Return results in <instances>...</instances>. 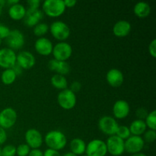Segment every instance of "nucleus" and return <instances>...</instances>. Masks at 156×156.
Masks as SVG:
<instances>
[{
    "label": "nucleus",
    "instance_id": "nucleus-1",
    "mask_svg": "<svg viewBox=\"0 0 156 156\" xmlns=\"http://www.w3.org/2000/svg\"><path fill=\"white\" fill-rule=\"evenodd\" d=\"M44 141L48 149L59 152L66 147L67 138L65 134L59 130H51L45 135Z\"/></svg>",
    "mask_w": 156,
    "mask_h": 156
},
{
    "label": "nucleus",
    "instance_id": "nucleus-2",
    "mask_svg": "<svg viewBox=\"0 0 156 156\" xmlns=\"http://www.w3.org/2000/svg\"><path fill=\"white\" fill-rule=\"evenodd\" d=\"M63 0H46L42 4V12L50 18H58L65 12Z\"/></svg>",
    "mask_w": 156,
    "mask_h": 156
},
{
    "label": "nucleus",
    "instance_id": "nucleus-3",
    "mask_svg": "<svg viewBox=\"0 0 156 156\" xmlns=\"http://www.w3.org/2000/svg\"><path fill=\"white\" fill-rule=\"evenodd\" d=\"M49 31L59 42H64L69 37L71 34V30L68 24L62 21H53L49 27Z\"/></svg>",
    "mask_w": 156,
    "mask_h": 156
},
{
    "label": "nucleus",
    "instance_id": "nucleus-4",
    "mask_svg": "<svg viewBox=\"0 0 156 156\" xmlns=\"http://www.w3.org/2000/svg\"><path fill=\"white\" fill-rule=\"evenodd\" d=\"M77 102L76 94L69 88L60 91L57 95V103L59 106L66 111L74 108Z\"/></svg>",
    "mask_w": 156,
    "mask_h": 156
},
{
    "label": "nucleus",
    "instance_id": "nucleus-5",
    "mask_svg": "<svg viewBox=\"0 0 156 156\" xmlns=\"http://www.w3.org/2000/svg\"><path fill=\"white\" fill-rule=\"evenodd\" d=\"M118 126L116 119L111 116H103L98 120L99 129L108 136L115 135Z\"/></svg>",
    "mask_w": 156,
    "mask_h": 156
},
{
    "label": "nucleus",
    "instance_id": "nucleus-6",
    "mask_svg": "<svg viewBox=\"0 0 156 156\" xmlns=\"http://www.w3.org/2000/svg\"><path fill=\"white\" fill-rule=\"evenodd\" d=\"M52 54L53 59L58 61L66 62L73 55V47L66 42H59L53 46Z\"/></svg>",
    "mask_w": 156,
    "mask_h": 156
},
{
    "label": "nucleus",
    "instance_id": "nucleus-7",
    "mask_svg": "<svg viewBox=\"0 0 156 156\" xmlns=\"http://www.w3.org/2000/svg\"><path fill=\"white\" fill-rule=\"evenodd\" d=\"M5 43L8 46V48L11 50H18L22 48L25 44V38L24 34L20 31L18 29L11 30L9 36L6 37Z\"/></svg>",
    "mask_w": 156,
    "mask_h": 156
},
{
    "label": "nucleus",
    "instance_id": "nucleus-8",
    "mask_svg": "<svg viewBox=\"0 0 156 156\" xmlns=\"http://www.w3.org/2000/svg\"><path fill=\"white\" fill-rule=\"evenodd\" d=\"M105 143L108 152L111 155L120 156L124 153V140H121L116 135L108 137Z\"/></svg>",
    "mask_w": 156,
    "mask_h": 156
},
{
    "label": "nucleus",
    "instance_id": "nucleus-9",
    "mask_svg": "<svg viewBox=\"0 0 156 156\" xmlns=\"http://www.w3.org/2000/svg\"><path fill=\"white\" fill-rule=\"evenodd\" d=\"M108 154L105 142L99 139L92 140L86 145L85 155L88 156H106Z\"/></svg>",
    "mask_w": 156,
    "mask_h": 156
},
{
    "label": "nucleus",
    "instance_id": "nucleus-10",
    "mask_svg": "<svg viewBox=\"0 0 156 156\" xmlns=\"http://www.w3.org/2000/svg\"><path fill=\"white\" fill-rule=\"evenodd\" d=\"M18 119V114L12 108H6L0 111V126L8 129L15 126Z\"/></svg>",
    "mask_w": 156,
    "mask_h": 156
},
{
    "label": "nucleus",
    "instance_id": "nucleus-11",
    "mask_svg": "<svg viewBox=\"0 0 156 156\" xmlns=\"http://www.w3.org/2000/svg\"><path fill=\"white\" fill-rule=\"evenodd\" d=\"M25 143L30 149H40L44 143V138L39 130L34 128H30L24 134Z\"/></svg>",
    "mask_w": 156,
    "mask_h": 156
},
{
    "label": "nucleus",
    "instance_id": "nucleus-12",
    "mask_svg": "<svg viewBox=\"0 0 156 156\" xmlns=\"http://www.w3.org/2000/svg\"><path fill=\"white\" fill-rule=\"evenodd\" d=\"M144 146L145 142L142 136L131 135L124 141L125 151L131 155L141 152V151L144 149Z\"/></svg>",
    "mask_w": 156,
    "mask_h": 156
},
{
    "label": "nucleus",
    "instance_id": "nucleus-13",
    "mask_svg": "<svg viewBox=\"0 0 156 156\" xmlns=\"http://www.w3.org/2000/svg\"><path fill=\"white\" fill-rule=\"evenodd\" d=\"M17 54L11 49H0V67L4 69H12L16 64Z\"/></svg>",
    "mask_w": 156,
    "mask_h": 156
},
{
    "label": "nucleus",
    "instance_id": "nucleus-14",
    "mask_svg": "<svg viewBox=\"0 0 156 156\" xmlns=\"http://www.w3.org/2000/svg\"><path fill=\"white\" fill-rule=\"evenodd\" d=\"M36 59L34 54L27 50H23L17 54L16 64L19 66L23 70L30 69L34 66Z\"/></svg>",
    "mask_w": 156,
    "mask_h": 156
},
{
    "label": "nucleus",
    "instance_id": "nucleus-15",
    "mask_svg": "<svg viewBox=\"0 0 156 156\" xmlns=\"http://www.w3.org/2000/svg\"><path fill=\"white\" fill-rule=\"evenodd\" d=\"M44 18V13L40 9H28L26 10L24 18V23L27 27H34L41 22Z\"/></svg>",
    "mask_w": 156,
    "mask_h": 156
},
{
    "label": "nucleus",
    "instance_id": "nucleus-16",
    "mask_svg": "<svg viewBox=\"0 0 156 156\" xmlns=\"http://www.w3.org/2000/svg\"><path fill=\"white\" fill-rule=\"evenodd\" d=\"M53 45L50 39L47 37H39L34 43V49L37 53L43 56H47L52 54Z\"/></svg>",
    "mask_w": 156,
    "mask_h": 156
},
{
    "label": "nucleus",
    "instance_id": "nucleus-17",
    "mask_svg": "<svg viewBox=\"0 0 156 156\" xmlns=\"http://www.w3.org/2000/svg\"><path fill=\"white\" fill-rule=\"evenodd\" d=\"M130 111L129 103L125 100H117L113 106V114L114 118L123 120L128 117Z\"/></svg>",
    "mask_w": 156,
    "mask_h": 156
},
{
    "label": "nucleus",
    "instance_id": "nucleus-18",
    "mask_svg": "<svg viewBox=\"0 0 156 156\" xmlns=\"http://www.w3.org/2000/svg\"><path fill=\"white\" fill-rule=\"evenodd\" d=\"M107 82L113 88H118L122 85L124 81L123 73L118 69H111L107 73Z\"/></svg>",
    "mask_w": 156,
    "mask_h": 156
},
{
    "label": "nucleus",
    "instance_id": "nucleus-19",
    "mask_svg": "<svg viewBox=\"0 0 156 156\" xmlns=\"http://www.w3.org/2000/svg\"><path fill=\"white\" fill-rule=\"evenodd\" d=\"M48 68L50 71L56 73V74L62 75L64 76L69 74L71 69L69 64L67 62L58 61L54 59H52L49 61Z\"/></svg>",
    "mask_w": 156,
    "mask_h": 156
},
{
    "label": "nucleus",
    "instance_id": "nucleus-20",
    "mask_svg": "<svg viewBox=\"0 0 156 156\" xmlns=\"http://www.w3.org/2000/svg\"><path fill=\"white\" fill-rule=\"evenodd\" d=\"M131 29L132 26L129 21L126 20H120L116 22L113 27V34L117 37H125L130 33Z\"/></svg>",
    "mask_w": 156,
    "mask_h": 156
},
{
    "label": "nucleus",
    "instance_id": "nucleus-21",
    "mask_svg": "<svg viewBox=\"0 0 156 156\" xmlns=\"http://www.w3.org/2000/svg\"><path fill=\"white\" fill-rule=\"evenodd\" d=\"M26 10L27 9H25V7L19 2L9 7V15L14 21H21L24 19Z\"/></svg>",
    "mask_w": 156,
    "mask_h": 156
},
{
    "label": "nucleus",
    "instance_id": "nucleus-22",
    "mask_svg": "<svg viewBox=\"0 0 156 156\" xmlns=\"http://www.w3.org/2000/svg\"><path fill=\"white\" fill-rule=\"evenodd\" d=\"M69 148L72 153L76 155H82L85 153L86 143L82 139L74 138L71 140L69 143Z\"/></svg>",
    "mask_w": 156,
    "mask_h": 156
},
{
    "label": "nucleus",
    "instance_id": "nucleus-23",
    "mask_svg": "<svg viewBox=\"0 0 156 156\" xmlns=\"http://www.w3.org/2000/svg\"><path fill=\"white\" fill-rule=\"evenodd\" d=\"M133 12L136 17L140 18H146L150 15L151 6L149 3L140 2L134 5Z\"/></svg>",
    "mask_w": 156,
    "mask_h": 156
},
{
    "label": "nucleus",
    "instance_id": "nucleus-24",
    "mask_svg": "<svg viewBox=\"0 0 156 156\" xmlns=\"http://www.w3.org/2000/svg\"><path fill=\"white\" fill-rule=\"evenodd\" d=\"M129 129L131 135L141 136L146 131L147 126H146L144 120L136 119L131 123L130 126H129Z\"/></svg>",
    "mask_w": 156,
    "mask_h": 156
},
{
    "label": "nucleus",
    "instance_id": "nucleus-25",
    "mask_svg": "<svg viewBox=\"0 0 156 156\" xmlns=\"http://www.w3.org/2000/svg\"><path fill=\"white\" fill-rule=\"evenodd\" d=\"M50 83L53 85V87H54L56 89L60 90V91L66 89L68 87V81H67L66 78L62 75H53L50 79Z\"/></svg>",
    "mask_w": 156,
    "mask_h": 156
},
{
    "label": "nucleus",
    "instance_id": "nucleus-26",
    "mask_svg": "<svg viewBox=\"0 0 156 156\" xmlns=\"http://www.w3.org/2000/svg\"><path fill=\"white\" fill-rule=\"evenodd\" d=\"M17 76L12 69H4L1 75V81L4 85H10L13 84L16 80Z\"/></svg>",
    "mask_w": 156,
    "mask_h": 156
},
{
    "label": "nucleus",
    "instance_id": "nucleus-27",
    "mask_svg": "<svg viewBox=\"0 0 156 156\" xmlns=\"http://www.w3.org/2000/svg\"><path fill=\"white\" fill-rule=\"evenodd\" d=\"M49 31V26L47 24L44 22H40L34 27L33 33L35 36L39 37H43L45 34H47Z\"/></svg>",
    "mask_w": 156,
    "mask_h": 156
},
{
    "label": "nucleus",
    "instance_id": "nucleus-28",
    "mask_svg": "<svg viewBox=\"0 0 156 156\" xmlns=\"http://www.w3.org/2000/svg\"><path fill=\"white\" fill-rule=\"evenodd\" d=\"M145 123H146L147 128L152 130H156V111L153 110L152 111L149 112L148 115L146 116L145 119Z\"/></svg>",
    "mask_w": 156,
    "mask_h": 156
},
{
    "label": "nucleus",
    "instance_id": "nucleus-29",
    "mask_svg": "<svg viewBox=\"0 0 156 156\" xmlns=\"http://www.w3.org/2000/svg\"><path fill=\"white\" fill-rule=\"evenodd\" d=\"M117 136H118L119 138H120L123 140H126L129 138L131 136L130 131H129V126H125V125H119L118 129H117V133L115 134Z\"/></svg>",
    "mask_w": 156,
    "mask_h": 156
},
{
    "label": "nucleus",
    "instance_id": "nucleus-30",
    "mask_svg": "<svg viewBox=\"0 0 156 156\" xmlns=\"http://www.w3.org/2000/svg\"><path fill=\"white\" fill-rule=\"evenodd\" d=\"M16 147L14 145H6L1 149V156H15Z\"/></svg>",
    "mask_w": 156,
    "mask_h": 156
},
{
    "label": "nucleus",
    "instance_id": "nucleus-31",
    "mask_svg": "<svg viewBox=\"0 0 156 156\" xmlns=\"http://www.w3.org/2000/svg\"><path fill=\"white\" fill-rule=\"evenodd\" d=\"M30 152V148L26 143H22L17 146L16 155L18 156H27Z\"/></svg>",
    "mask_w": 156,
    "mask_h": 156
},
{
    "label": "nucleus",
    "instance_id": "nucleus-32",
    "mask_svg": "<svg viewBox=\"0 0 156 156\" xmlns=\"http://www.w3.org/2000/svg\"><path fill=\"white\" fill-rule=\"evenodd\" d=\"M144 136H143V140H144L145 143H154L156 138V132L155 130H152V129H149V130H146L144 133Z\"/></svg>",
    "mask_w": 156,
    "mask_h": 156
},
{
    "label": "nucleus",
    "instance_id": "nucleus-33",
    "mask_svg": "<svg viewBox=\"0 0 156 156\" xmlns=\"http://www.w3.org/2000/svg\"><path fill=\"white\" fill-rule=\"evenodd\" d=\"M11 30L5 24H0V39H6L10 33Z\"/></svg>",
    "mask_w": 156,
    "mask_h": 156
},
{
    "label": "nucleus",
    "instance_id": "nucleus-34",
    "mask_svg": "<svg viewBox=\"0 0 156 156\" xmlns=\"http://www.w3.org/2000/svg\"><path fill=\"white\" fill-rule=\"evenodd\" d=\"M148 114H149V112H148L147 110L144 108H138V109L136 110V117H138V119L143 120H144V119H146Z\"/></svg>",
    "mask_w": 156,
    "mask_h": 156
},
{
    "label": "nucleus",
    "instance_id": "nucleus-35",
    "mask_svg": "<svg viewBox=\"0 0 156 156\" xmlns=\"http://www.w3.org/2000/svg\"><path fill=\"white\" fill-rule=\"evenodd\" d=\"M149 53L152 57H156V40L154 39L151 41L149 45Z\"/></svg>",
    "mask_w": 156,
    "mask_h": 156
},
{
    "label": "nucleus",
    "instance_id": "nucleus-36",
    "mask_svg": "<svg viewBox=\"0 0 156 156\" xmlns=\"http://www.w3.org/2000/svg\"><path fill=\"white\" fill-rule=\"evenodd\" d=\"M81 88H82V84L79 82L75 81V82H73V83L71 84V86H70L69 89L71 90L72 91H73L75 94H76V93L79 92V91H80Z\"/></svg>",
    "mask_w": 156,
    "mask_h": 156
},
{
    "label": "nucleus",
    "instance_id": "nucleus-37",
    "mask_svg": "<svg viewBox=\"0 0 156 156\" xmlns=\"http://www.w3.org/2000/svg\"><path fill=\"white\" fill-rule=\"evenodd\" d=\"M27 3L29 6V9H39L40 5H41V2L39 0H29L27 2Z\"/></svg>",
    "mask_w": 156,
    "mask_h": 156
},
{
    "label": "nucleus",
    "instance_id": "nucleus-38",
    "mask_svg": "<svg viewBox=\"0 0 156 156\" xmlns=\"http://www.w3.org/2000/svg\"><path fill=\"white\" fill-rule=\"evenodd\" d=\"M7 133H6L5 129L0 126V145L4 144L7 140Z\"/></svg>",
    "mask_w": 156,
    "mask_h": 156
},
{
    "label": "nucleus",
    "instance_id": "nucleus-39",
    "mask_svg": "<svg viewBox=\"0 0 156 156\" xmlns=\"http://www.w3.org/2000/svg\"><path fill=\"white\" fill-rule=\"evenodd\" d=\"M44 156H62L58 151L51 149H47L44 152Z\"/></svg>",
    "mask_w": 156,
    "mask_h": 156
},
{
    "label": "nucleus",
    "instance_id": "nucleus-40",
    "mask_svg": "<svg viewBox=\"0 0 156 156\" xmlns=\"http://www.w3.org/2000/svg\"><path fill=\"white\" fill-rule=\"evenodd\" d=\"M27 156H44V152L40 149H30V153Z\"/></svg>",
    "mask_w": 156,
    "mask_h": 156
},
{
    "label": "nucleus",
    "instance_id": "nucleus-41",
    "mask_svg": "<svg viewBox=\"0 0 156 156\" xmlns=\"http://www.w3.org/2000/svg\"><path fill=\"white\" fill-rule=\"evenodd\" d=\"M63 2L66 8H73L77 4V1L75 0H64Z\"/></svg>",
    "mask_w": 156,
    "mask_h": 156
},
{
    "label": "nucleus",
    "instance_id": "nucleus-42",
    "mask_svg": "<svg viewBox=\"0 0 156 156\" xmlns=\"http://www.w3.org/2000/svg\"><path fill=\"white\" fill-rule=\"evenodd\" d=\"M12 69H13V71L15 72V73L16 74V76H20V75L22 74V71L23 69L21 68V67L19 66L18 65H17V64H15V66H14L13 67H12Z\"/></svg>",
    "mask_w": 156,
    "mask_h": 156
},
{
    "label": "nucleus",
    "instance_id": "nucleus-43",
    "mask_svg": "<svg viewBox=\"0 0 156 156\" xmlns=\"http://www.w3.org/2000/svg\"><path fill=\"white\" fill-rule=\"evenodd\" d=\"M5 3L6 5H9V7H10V6L19 3V1H18V0H8V1H5Z\"/></svg>",
    "mask_w": 156,
    "mask_h": 156
},
{
    "label": "nucleus",
    "instance_id": "nucleus-44",
    "mask_svg": "<svg viewBox=\"0 0 156 156\" xmlns=\"http://www.w3.org/2000/svg\"><path fill=\"white\" fill-rule=\"evenodd\" d=\"M5 5H6L5 1H4V0H0V15H2V9L4 8V6Z\"/></svg>",
    "mask_w": 156,
    "mask_h": 156
},
{
    "label": "nucleus",
    "instance_id": "nucleus-45",
    "mask_svg": "<svg viewBox=\"0 0 156 156\" xmlns=\"http://www.w3.org/2000/svg\"><path fill=\"white\" fill-rule=\"evenodd\" d=\"M131 156H147V155H146V154L143 153V152H139V153L133 154V155H132Z\"/></svg>",
    "mask_w": 156,
    "mask_h": 156
},
{
    "label": "nucleus",
    "instance_id": "nucleus-46",
    "mask_svg": "<svg viewBox=\"0 0 156 156\" xmlns=\"http://www.w3.org/2000/svg\"><path fill=\"white\" fill-rule=\"evenodd\" d=\"M62 156H77V155H74V154L73 153H72V152H66V154H64Z\"/></svg>",
    "mask_w": 156,
    "mask_h": 156
},
{
    "label": "nucleus",
    "instance_id": "nucleus-47",
    "mask_svg": "<svg viewBox=\"0 0 156 156\" xmlns=\"http://www.w3.org/2000/svg\"><path fill=\"white\" fill-rule=\"evenodd\" d=\"M1 44H2V40L0 39V46H1Z\"/></svg>",
    "mask_w": 156,
    "mask_h": 156
},
{
    "label": "nucleus",
    "instance_id": "nucleus-48",
    "mask_svg": "<svg viewBox=\"0 0 156 156\" xmlns=\"http://www.w3.org/2000/svg\"><path fill=\"white\" fill-rule=\"evenodd\" d=\"M1 147H0V156H1Z\"/></svg>",
    "mask_w": 156,
    "mask_h": 156
},
{
    "label": "nucleus",
    "instance_id": "nucleus-49",
    "mask_svg": "<svg viewBox=\"0 0 156 156\" xmlns=\"http://www.w3.org/2000/svg\"><path fill=\"white\" fill-rule=\"evenodd\" d=\"M81 156H88L87 155H81Z\"/></svg>",
    "mask_w": 156,
    "mask_h": 156
}]
</instances>
